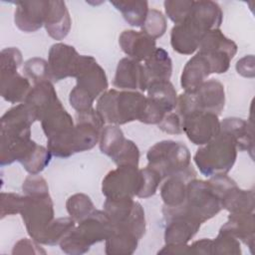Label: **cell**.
<instances>
[{"mask_svg": "<svg viewBox=\"0 0 255 255\" xmlns=\"http://www.w3.org/2000/svg\"><path fill=\"white\" fill-rule=\"evenodd\" d=\"M221 22L222 11L217 3L194 1L187 17L171 30L170 44L173 50L183 55L194 53L205 34L218 29Z\"/></svg>", "mask_w": 255, "mask_h": 255, "instance_id": "cell-1", "label": "cell"}, {"mask_svg": "<svg viewBox=\"0 0 255 255\" xmlns=\"http://www.w3.org/2000/svg\"><path fill=\"white\" fill-rule=\"evenodd\" d=\"M34 123L24 104L7 111L1 118V165L15 161L19 152L31 140V125Z\"/></svg>", "mask_w": 255, "mask_h": 255, "instance_id": "cell-2", "label": "cell"}, {"mask_svg": "<svg viewBox=\"0 0 255 255\" xmlns=\"http://www.w3.org/2000/svg\"><path fill=\"white\" fill-rule=\"evenodd\" d=\"M77 85L70 93V104L77 113L93 109L94 101L108 88L104 69L92 56L81 55L76 74Z\"/></svg>", "mask_w": 255, "mask_h": 255, "instance_id": "cell-3", "label": "cell"}, {"mask_svg": "<svg viewBox=\"0 0 255 255\" xmlns=\"http://www.w3.org/2000/svg\"><path fill=\"white\" fill-rule=\"evenodd\" d=\"M146 106V97L138 92L109 90L101 95L97 112L105 123L124 125L140 121Z\"/></svg>", "mask_w": 255, "mask_h": 255, "instance_id": "cell-4", "label": "cell"}, {"mask_svg": "<svg viewBox=\"0 0 255 255\" xmlns=\"http://www.w3.org/2000/svg\"><path fill=\"white\" fill-rule=\"evenodd\" d=\"M114 229L113 223L105 211L94 210L79 222L59 243L68 254H83L95 243L107 240Z\"/></svg>", "mask_w": 255, "mask_h": 255, "instance_id": "cell-5", "label": "cell"}, {"mask_svg": "<svg viewBox=\"0 0 255 255\" xmlns=\"http://www.w3.org/2000/svg\"><path fill=\"white\" fill-rule=\"evenodd\" d=\"M48 138V149L58 157H68L75 153L74 122L61 102L48 110L41 120Z\"/></svg>", "mask_w": 255, "mask_h": 255, "instance_id": "cell-6", "label": "cell"}, {"mask_svg": "<svg viewBox=\"0 0 255 255\" xmlns=\"http://www.w3.org/2000/svg\"><path fill=\"white\" fill-rule=\"evenodd\" d=\"M236 156L235 142L227 134L219 132L196 151L194 162L205 176H216L226 174L232 168Z\"/></svg>", "mask_w": 255, "mask_h": 255, "instance_id": "cell-7", "label": "cell"}, {"mask_svg": "<svg viewBox=\"0 0 255 255\" xmlns=\"http://www.w3.org/2000/svg\"><path fill=\"white\" fill-rule=\"evenodd\" d=\"M173 208L202 224L215 216L222 206L209 181L193 178L187 183L184 202Z\"/></svg>", "mask_w": 255, "mask_h": 255, "instance_id": "cell-8", "label": "cell"}, {"mask_svg": "<svg viewBox=\"0 0 255 255\" xmlns=\"http://www.w3.org/2000/svg\"><path fill=\"white\" fill-rule=\"evenodd\" d=\"M149 167L160 176L169 177L187 169L190 164V152L187 146L179 141L162 140L152 145L146 154Z\"/></svg>", "mask_w": 255, "mask_h": 255, "instance_id": "cell-9", "label": "cell"}, {"mask_svg": "<svg viewBox=\"0 0 255 255\" xmlns=\"http://www.w3.org/2000/svg\"><path fill=\"white\" fill-rule=\"evenodd\" d=\"M224 103V87L212 79L204 82L194 93L181 94L177 99V114L181 119L193 112H208L218 116Z\"/></svg>", "mask_w": 255, "mask_h": 255, "instance_id": "cell-10", "label": "cell"}, {"mask_svg": "<svg viewBox=\"0 0 255 255\" xmlns=\"http://www.w3.org/2000/svg\"><path fill=\"white\" fill-rule=\"evenodd\" d=\"M25 196L21 215L31 238L40 243L46 229L54 220L53 202L49 193Z\"/></svg>", "mask_w": 255, "mask_h": 255, "instance_id": "cell-11", "label": "cell"}, {"mask_svg": "<svg viewBox=\"0 0 255 255\" xmlns=\"http://www.w3.org/2000/svg\"><path fill=\"white\" fill-rule=\"evenodd\" d=\"M236 51V44L225 37L219 29L207 32L199 45V53L207 58L212 73L216 74L225 73L229 69L230 61Z\"/></svg>", "mask_w": 255, "mask_h": 255, "instance_id": "cell-12", "label": "cell"}, {"mask_svg": "<svg viewBox=\"0 0 255 255\" xmlns=\"http://www.w3.org/2000/svg\"><path fill=\"white\" fill-rule=\"evenodd\" d=\"M141 177L137 166L120 165L110 171L103 180L102 191L106 198L137 196Z\"/></svg>", "mask_w": 255, "mask_h": 255, "instance_id": "cell-13", "label": "cell"}, {"mask_svg": "<svg viewBox=\"0 0 255 255\" xmlns=\"http://www.w3.org/2000/svg\"><path fill=\"white\" fill-rule=\"evenodd\" d=\"M182 131L194 144L204 145L220 132L218 116L208 112H193L182 119Z\"/></svg>", "mask_w": 255, "mask_h": 255, "instance_id": "cell-14", "label": "cell"}, {"mask_svg": "<svg viewBox=\"0 0 255 255\" xmlns=\"http://www.w3.org/2000/svg\"><path fill=\"white\" fill-rule=\"evenodd\" d=\"M77 124L74 128L75 152H81L93 148L100 140L105 122L97 112L91 109L77 113Z\"/></svg>", "mask_w": 255, "mask_h": 255, "instance_id": "cell-15", "label": "cell"}, {"mask_svg": "<svg viewBox=\"0 0 255 255\" xmlns=\"http://www.w3.org/2000/svg\"><path fill=\"white\" fill-rule=\"evenodd\" d=\"M81 55L73 46L57 43L49 50V72L50 79L54 82L68 77H76Z\"/></svg>", "mask_w": 255, "mask_h": 255, "instance_id": "cell-16", "label": "cell"}, {"mask_svg": "<svg viewBox=\"0 0 255 255\" xmlns=\"http://www.w3.org/2000/svg\"><path fill=\"white\" fill-rule=\"evenodd\" d=\"M162 212L167 223L164 232L166 244H186L200 228L201 223L172 207L164 206Z\"/></svg>", "mask_w": 255, "mask_h": 255, "instance_id": "cell-17", "label": "cell"}, {"mask_svg": "<svg viewBox=\"0 0 255 255\" xmlns=\"http://www.w3.org/2000/svg\"><path fill=\"white\" fill-rule=\"evenodd\" d=\"M57 93L50 81H44L35 86L27 94L23 104L33 121H41L50 108L59 103Z\"/></svg>", "mask_w": 255, "mask_h": 255, "instance_id": "cell-18", "label": "cell"}, {"mask_svg": "<svg viewBox=\"0 0 255 255\" xmlns=\"http://www.w3.org/2000/svg\"><path fill=\"white\" fill-rule=\"evenodd\" d=\"M114 86L120 89L145 91L148 86L143 66L130 58H124L119 62Z\"/></svg>", "mask_w": 255, "mask_h": 255, "instance_id": "cell-19", "label": "cell"}, {"mask_svg": "<svg viewBox=\"0 0 255 255\" xmlns=\"http://www.w3.org/2000/svg\"><path fill=\"white\" fill-rule=\"evenodd\" d=\"M48 1L17 2L15 24L23 32L31 33L40 29L45 22Z\"/></svg>", "mask_w": 255, "mask_h": 255, "instance_id": "cell-20", "label": "cell"}, {"mask_svg": "<svg viewBox=\"0 0 255 255\" xmlns=\"http://www.w3.org/2000/svg\"><path fill=\"white\" fill-rule=\"evenodd\" d=\"M119 43L122 50L135 61H145L151 56L155 48V40L145 34L133 30L124 31L120 38Z\"/></svg>", "mask_w": 255, "mask_h": 255, "instance_id": "cell-21", "label": "cell"}, {"mask_svg": "<svg viewBox=\"0 0 255 255\" xmlns=\"http://www.w3.org/2000/svg\"><path fill=\"white\" fill-rule=\"evenodd\" d=\"M193 178H195V172L191 167L167 177L160 188L164 206L176 207L181 205L186 198L187 183Z\"/></svg>", "mask_w": 255, "mask_h": 255, "instance_id": "cell-22", "label": "cell"}, {"mask_svg": "<svg viewBox=\"0 0 255 255\" xmlns=\"http://www.w3.org/2000/svg\"><path fill=\"white\" fill-rule=\"evenodd\" d=\"M210 74L212 70L207 58L198 52L183 68L180 78L181 87L185 93H194Z\"/></svg>", "mask_w": 255, "mask_h": 255, "instance_id": "cell-23", "label": "cell"}, {"mask_svg": "<svg viewBox=\"0 0 255 255\" xmlns=\"http://www.w3.org/2000/svg\"><path fill=\"white\" fill-rule=\"evenodd\" d=\"M44 25L47 33L55 40H62L68 35L71 18L64 1H48Z\"/></svg>", "mask_w": 255, "mask_h": 255, "instance_id": "cell-24", "label": "cell"}, {"mask_svg": "<svg viewBox=\"0 0 255 255\" xmlns=\"http://www.w3.org/2000/svg\"><path fill=\"white\" fill-rule=\"evenodd\" d=\"M220 202L222 208L231 213H251L254 208V192L240 189L235 182L222 193Z\"/></svg>", "mask_w": 255, "mask_h": 255, "instance_id": "cell-25", "label": "cell"}, {"mask_svg": "<svg viewBox=\"0 0 255 255\" xmlns=\"http://www.w3.org/2000/svg\"><path fill=\"white\" fill-rule=\"evenodd\" d=\"M220 132L227 134L235 142L239 150L253 149V133L251 127L242 119L227 118L220 123Z\"/></svg>", "mask_w": 255, "mask_h": 255, "instance_id": "cell-26", "label": "cell"}, {"mask_svg": "<svg viewBox=\"0 0 255 255\" xmlns=\"http://www.w3.org/2000/svg\"><path fill=\"white\" fill-rule=\"evenodd\" d=\"M147 100L165 115L177 106L176 91L169 81H157L148 84Z\"/></svg>", "mask_w": 255, "mask_h": 255, "instance_id": "cell-27", "label": "cell"}, {"mask_svg": "<svg viewBox=\"0 0 255 255\" xmlns=\"http://www.w3.org/2000/svg\"><path fill=\"white\" fill-rule=\"evenodd\" d=\"M221 229L242 240L250 248L254 244L255 221L253 213H231Z\"/></svg>", "mask_w": 255, "mask_h": 255, "instance_id": "cell-28", "label": "cell"}, {"mask_svg": "<svg viewBox=\"0 0 255 255\" xmlns=\"http://www.w3.org/2000/svg\"><path fill=\"white\" fill-rule=\"evenodd\" d=\"M30 90L28 79L17 72L1 73V96L7 102L16 104L24 101Z\"/></svg>", "mask_w": 255, "mask_h": 255, "instance_id": "cell-29", "label": "cell"}, {"mask_svg": "<svg viewBox=\"0 0 255 255\" xmlns=\"http://www.w3.org/2000/svg\"><path fill=\"white\" fill-rule=\"evenodd\" d=\"M144 71L148 84L157 81H168L171 76L172 64L168 53L162 48H156L144 61Z\"/></svg>", "mask_w": 255, "mask_h": 255, "instance_id": "cell-30", "label": "cell"}, {"mask_svg": "<svg viewBox=\"0 0 255 255\" xmlns=\"http://www.w3.org/2000/svg\"><path fill=\"white\" fill-rule=\"evenodd\" d=\"M138 238L129 231L114 228L106 240V253L110 255L132 254L138 243Z\"/></svg>", "mask_w": 255, "mask_h": 255, "instance_id": "cell-31", "label": "cell"}, {"mask_svg": "<svg viewBox=\"0 0 255 255\" xmlns=\"http://www.w3.org/2000/svg\"><path fill=\"white\" fill-rule=\"evenodd\" d=\"M111 4L122 12L125 20L129 25L142 27L144 24L148 13L146 1H112Z\"/></svg>", "mask_w": 255, "mask_h": 255, "instance_id": "cell-32", "label": "cell"}, {"mask_svg": "<svg viewBox=\"0 0 255 255\" xmlns=\"http://www.w3.org/2000/svg\"><path fill=\"white\" fill-rule=\"evenodd\" d=\"M128 139L118 126H108L102 129L100 136V148L103 153L112 159L124 148Z\"/></svg>", "mask_w": 255, "mask_h": 255, "instance_id": "cell-33", "label": "cell"}, {"mask_svg": "<svg viewBox=\"0 0 255 255\" xmlns=\"http://www.w3.org/2000/svg\"><path fill=\"white\" fill-rule=\"evenodd\" d=\"M75 220L71 217L58 218L53 220V222L46 229L40 243L46 245H56L61 242V240L75 228Z\"/></svg>", "mask_w": 255, "mask_h": 255, "instance_id": "cell-34", "label": "cell"}, {"mask_svg": "<svg viewBox=\"0 0 255 255\" xmlns=\"http://www.w3.org/2000/svg\"><path fill=\"white\" fill-rule=\"evenodd\" d=\"M51 156L52 153L48 148L35 143L21 163L29 173L38 174L50 163Z\"/></svg>", "mask_w": 255, "mask_h": 255, "instance_id": "cell-35", "label": "cell"}, {"mask_svg": "<svg viewBox=\"0 0 255 255\" xmlns=\"http://www.w3.org/2000/svg\"><path fill=\"white\" fill-rule=\"evenodd\" d=\"M66 207L70 217L78 222L89 216L95 210L91 198L84 193H76L69 197Z\"/></svg>", "mask_w": 255, "mask_h": 255, "instance_id": "cell-36", "label": "cell"}, {"mask_svg": "<svg viewBox=\"0 0 255 255\" xmlns=\"http://www.w3.org/2000/svg\"><path fill=\"white\" fill-rule=\"evenodd\" d=\"M240 254L239 240L229 232L220 229L215 240H212V254Z\"/></svg>", "mask_w": 255, "mask_h": 255, "instance_id": "cell-37", "label": "cell"}, {"mask_svg": "<svg viewBox=\"0 0 255 255\" xmlns=\"http://www.w3.org/2000/svg\"><path fill=\"white\" fill-rule=\"evenodd\" d=\"M23 71L25 75L32 79L35 84L44 82V81H51L50 79V72L48 62L40 58H32L25 62Z\"/></svg>", "mask_w": 255, "mask_h": 255, "instance_id": "cell-38", "label": "cell"}, {"mask_svg": "<svg viewBox=\"0 0 255 255\" xmlns=\"http://www.w3.org/2000/svg\"><path fill=\"white\" fill-rule=\"evenodd\" d=\"M166 30V21L162 13L156 9L148 10L142 32L153 38L154 40L161 37Z\"/></svg>", "mask_w": 255, "mask_h": 255, "instance_id": "cell-39", "label": "cell"}, {"mask_svg": "<svg viewBox=\"0 0 255 255\" xmlns=\"http://www.w3.org/2000/svg\"><path fill=\"white\" fill-rule=\"evenodd\" d=\"M139 172L141 177V183L139 191L137 193V197L146 198L155 193L162 177L156 170L149 166L139 169Z\"/></svg>", "mask_w": 255, "mask_h": 255, "instance_id": "cell-40", "label": "cell"}, {"mask_svg": "<svg viewBox=\"0 0 255 255\" xmlns=\"http://www.w3.org/2000/svg\"><path fill=\"white\" fill-rule=\"evenodd\" d=\"M194 1H165L164 8L168 18L175 24L181 23L189 14Z\"/></svg>", "mask_w": 255, "mask_h": 255, "instance_id": "cell-41", "label": "cell"}, {"mask_svg": "<svg viewBox=\"0 0 255 255\" xmlns=\"http://www.w3.org/2000/svg\"><path fill=\"white\" fill-rule=\"evenodd\" d=\"M26 201V196L16 193H1V218L7 215L21 213Z\"/></svg>", "mask_w": 255, "mask_h": 255, "instance_id": "cell-42", "label": "cell"}, {"mask_svg": "<svg viewBox=\"0 0 255 255\" xmlns=\"http://www.w3.org/2000/svg\"><path fill=\"white\" fill-rule=\"evenodd\" d=\"M139 150L134 142L128 139L124 148L113 158L114 162L120 165H133L138 166Z\"/></svg>", "mask_w": 255, "mask_h": 255, "instance_id": "cell-43", "label": "cell"}, {"mask_svg": "<svg viewBox=\"0 0 255 255\" xmlns=\"http://www.w3.org/2000/svg\"><path fill=\"white\" fill-rule=\"evenodd\" d=\"M21 63L22 54L17 48L10 47L1 51V73L17 72Z\"/></svg>", "mask_w": 255, "mask_h": 255, "instance_id": "cell-44", "label": "cell"}, {"mask_svg": "<svg viewBox=\"0 0 255 255\" xmlns=\"http://www.w3.org/2000/svg\"><path fill=\"white\" fill-rule=\"evenodd\" d=\"M22 189L25 195H39L49 193V187L46 180L38 174L29 175L23 182Z\"/></svg>", "mask_w": 255, "mask_h": 255, "instance_id": "cell-45", "label": "cell"}, {"mask_svg": "<svg viewBox=\"0 0 255 255\" xmlns=\"http://www.w3.org/2000/svg\"><path fill=\"white\" fill-rule=\"evenodd\" d=\"M158 127L167 133L178 134L182 132V119L177 113L171 112L165 115L163 120L158 124Z\"/></svg>", "mask_w": 255, "mask_h": 255, "instance_id": "cell-46", "label": "cell"}, {"mask_svg": "<svg viewBox=\"0 0 255 255\" xmlns=\"http://www.w3.org/2000/svg\"><path fill=\"white\" fill-rule=\"evenodd\" d=\"M37 243L38 242L35 241L34 239H32V240L27 239V238L21 239L20 241H18L15 244L12 253L13 254H16V253H19V254H23V253H29V254L46 253V251L44 249H42L41 246H39Z\"/></svg>", "mask_w": 255, "mask_h": 255, "instance_id": "cell-47", "label": "cell"}, {"mask_svg": "<svg viewBox=\"0 0 255 255\" xmlns=\"http://www.w3.org/2000/svg\"><path fill=\"white\" fill-rule=\"evenodd\" d=\"M236 70L238 74L252 78L254 76V58L252 55L246 56L239 60L236 64Z\"/></svg>", "mask_w": 255, "mask_h": 255, "instance_id": "cell-48", "label": "cell"}, {"mask_svg": "<svg viewBox=\"0 0 255 255\" xmlns=\"http://www.w3.org/2000/svg\"><path fill=\"white\" fill-rule=\"evenodd\" d=\"M189 254H212V240L201 239L188 245Z\"/></svg>", "mask_w": 255, "mask_h": 255, "instance_id": "cell-49", "label": "cell"}]
</instances>
